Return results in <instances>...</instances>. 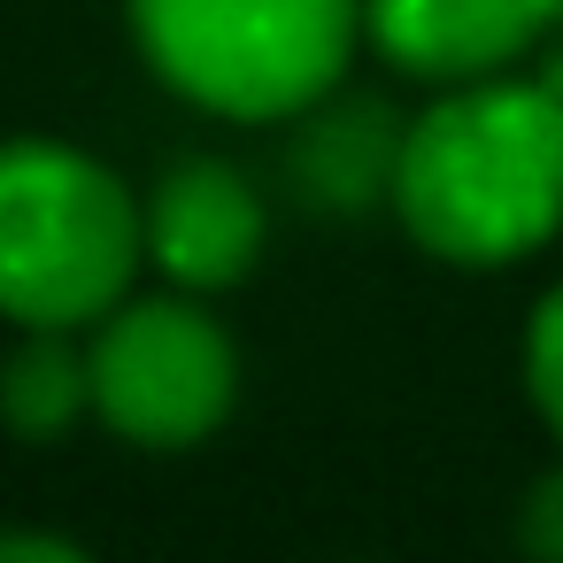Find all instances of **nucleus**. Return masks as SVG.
<instances>
[{"instance_id": "f257e3e1", "label": "nucleus", "mask_w": 563, "mask_h": 563, "mask_svg": "<svg viewBox=\"0 0 563 563\" xmlns=\"http://www.w3.org/2000/svg\"><path fill=\"white\" fill-rule=\"evenodd\" d=\"M394 217L440 263H517L563 232V93L532 78H463L394 155Z\"/></svg>"}, {"instance_id": "f03ea898", "label": "nucleus", "mask_w": 563, "mask_h": 563, "mask_svg": "<svg viewBox=\"0 0 563 563\" xmlns=\"http://www.w3.org/2000/svg\"><path fill=\"white\" fill-rule=\"evenodd\" d=\"M132 186L70 140H0V317L24 332H86L140 278Z\"/></svg>"}, {"instance_id": "7ed1b4c3", "label": "nucleus", "mask_w": 563, "mask_h": 563, "mask_svg": "<svg viewBox=\"0 0 563 563\" xmlns=\"http://www.w3.org/2000/svg\"><path fill=\"white\" fill-rule=\"evenodd\" d=\"M147 70L232 124H278L332 101L363 47V0H124Z\"/></svg>"}, {"instance_id": "20e7f679", "label": "nucleus", "mask_w": 563, "mask_h": 563, "mask_svg": "<svg viewBox=\"0 0 563 563\" xmlns=\"http://www.w3.org/2000/svg\"><path fill=\"white\" fill-rule=\"evenodd\" d=\"M93 417L140 448H194L209 440L240 401V355L224 324L201 309V294H155L117 301L93 340Z\"/></svg>"}, {"instance_id": "39448f33", "label": "nucleus", "mask_w": 563, "mask_h": 563, "mask_svg": "<svg viewBox=\"0 0 563 563\" xmlns=\"http://www.w3.org/2000/svg\"><path fill=\"white\" fill-rule=\"evenodd\" d=\"M140 240L178 294H224L263 255V201L232 163L201 155L155 178V194L140 201Z\"/></svg>"}, {"instance_id": "423d86ee", "label": "nucleus", "mask_w": 563, "mask_h": 563, "mask_svg": "<svg viewBox=\"0 0 563 563\" xmlns=\"http://www.w3.org/2000/svg\"><path fill=\"white\" fill-rule=\"evenodd\" d=\"M563 24V0H363V40L432 86L494 78Z\"/></svg>"}, {"instance_id": "0eeeda50", "label": "nucleus", "mask_w": 563, "mask_h": 563, "mask_svg": "<svg viewBox=\"0 0 563 563\" xmlns=\"http://www.w3.org/2000/svg\"><path fill=\"white\" fill-rule=\"evenodd\" d=\"M93 409V363L70 332H24L0 355V424L24 440H55Z\"/></svg>"}, {"instance_id": "6e6552de", "label": "nucleus", "mask_w": 563, "mask_h": 563, "mask_svg": "<svg viewBox=\"0 0 563 563\" xmlns=\"http://www.w3.org/2000/svg\"><path fill=\"white\" fill-rule=\"evenodd\" d=\"M394 155H401V132L378 109H332V117H317L309 147H301V178L324 194V209H355L371 186L394 194Z\"/></svg>"}, {"instance_id": "1a4fd4ad", "label": "nucleus", "mask_w": 563, "mask_h": 563, "mask_svg": "<svg viewBox=\"0 0 563 563\" xmlns=\"http://www.w3.org/2000/svg\"><path fill=\"white\" fill-rule=\"evenodd\" d=\"M525 386H532V409L548 417V432L563 440V286H548L532 301V324H525Z\"/></svg>"}, {"instance_id": "9d476101", "label": "nucleus", "mask_w": 563, "mask_h": 563, "mask_svg": "<svg viewBox=\"0 0 563 563\" xmlns=\"http://www.w3.org/2000/svg\"><path fill=\"white\" fill-rule=\"evenodd\" d=\"M517 548H525V563H563V471H548V478L525 486Z\"/></svg>"}, {"instance_id": "9b49d317", "label": "nucleus", "mask_w": 563, "mask_h": 563, "mask_svg": "<svg viewBox=\"0 0 563 563\" xmlns=\"http://www.w3.org/2000/svg\"><path fill=\"white\" fill-rule=\"evenodd\" d=\"M0 563H93V555L55 532H0Z\"/></svg>"}]
</instances>
